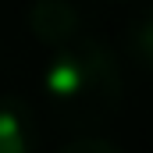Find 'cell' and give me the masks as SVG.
Instances as JSON below:
<instances>
[{
    "label": "cell",
    "mask_w": 153,
    "mask_h": 153,
    "mask_svg": "<svg viewBox=\"0 0 153 153\" xmlns=\"http://www.w3.org/2000/svg\"><path fill=\"white\" fill-rule=\"evenodd\" d=\"M43 89L61 121L75 128H89L114 117L125 100V78L114 50L89 32L75 36L46 57Z\"/></svg>",
    "instance_id": "cell-1"
},
{
    "label": "cell",
    "mask_w": 153,
    "mask_h": 153,
    "mask_svg": "<svg viewBox=\"0 0 153 153\" xmlns=\"http://www.w3.org/2000/svg\"><path fill=\"white\" fill-rule=\"evenodd\" d=\"M25 22H29L32 36L50 43L53 50L82 36V11L68 0H36L25 11Z\"/></svg>",
    "instance_id": "cell-2"
},
{
    "label": "cell",
    "mask_w": 153,
    "mask_h": 153,
    "mask_svg": "<svg viewBox=\"0 0 153 153\" xmlns=\"http://www.w3.org/2000/svg\"><path fill=\"white\" fill-rule=\"evenodd\" d=\"M39 121L36 111L18 93H0V153H36Z\"/></svg>",
    "instance_id": "cell-3"
},
{
    "label": "cell",
    "mask_w": 153,
    "mask_h": 153,
    "mask_svg": "<svg viewBox=\"0 0 153 153\" xmlns=\"http://www.w3.org/2000/svg\"><path fill=\"white\" fill-rule=\"evenodd\" d=\"M125 39H128V50L135 53V61H143L146 68H153V4L139 7L128 18Z\"/></svg>",
    "instance_id": "cell-4"
},
{
    "label": "cell",
    "mask_w": 153,
    "mask_h": 153,
    "mask_svg": "<svg viewBox=\"0 0 153 153\" xmlns=\"http://www.w3.org/2000/svg\"><path fill=\"white\" fill-rule=\"evenodd\" d=\"M57 153H125V150L111 139H103V135H78L71 143H64Z\"/></svg>",
    "instance_id": "cell-5"
}]
</instances>
